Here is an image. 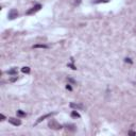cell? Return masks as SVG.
<instances>
[{
    "label": "cell",
    "instance_id": "8992f818",
    "mask_svg": "<svg viewBox=\"0 0 136 136\" xmlns=\"http://www.w3.org/2000/svg\"><path fill=\"white\" fill-rule=\"evenodd\" d=\"M65 128L67 129V130L71 131V132H75V131H76V127H75L74 124H66Z\"/></svg>",
    "mask_w": 136,
    "mask_h": 136
},
{
    "label": "cell",
    "instance_id": "5bb4252c",
    "mask_svg": "<svg viewBox=\"0 0 136 136\" xmlns=\"http://www.w3.org/2000/svg\"><path fill=\"white\" fill-rule=\"evenodd\" d=\"M66 88H67V89H69V90H71V89H72V87L70 86V84H68V85H67V86H66Z\"/></svg>",
    "mask_w": 136,
    "mask_h": 136
},
{
    "label": "cell",
    "instance_id": "52a82bcc",
    "mask_svg": "<svg viewBox=\"0 0 136 136\" xmlns=\"http://www.w3.org/2000/svg\"><path fill=\"white\" fill-rule=\"evenodd\" d=\"M71 116H72V117H76V118H80V117H81L80 114H79L77 111H72V112H71Z\"/></svg>",
    "mask_w": 136,
    "mask_h": 136
},
{
    "label": "cell",
    "instance_id": "277c9868",
    "mask_svg": "<svg viewBox=\"0 0 136 136\" xmlns=\"http://www.w3.org/2000/svg\"><path fill=\"white\" fill-rule=\"evenodd\" d=\"M9 122H10V123H12L13 125H16V127L21 124V121H20V119H18V118H13V117L9 118Z\"/></svg>",
    "mask_w": 136,
    "mask_h": 136
},
{
    "label": "cell",
    "instance_id": "8fae6325",
    "mask_svg": "<svg viewBox=\"0 0 136 136\" xmlns=\"http://www.w3.org/2000/svg\"><path fill=\"white\" fill-rule=\"evenodd\" d=\"M33 48H48V46H46V45H34Z\"/></svg>",
    "mask_w": 136,
    "mask_h": 136
},
{
    "label": "cell",
    "instance_id": "9a60e30c",
    "mask_svg": "<svg viewBox=\"0 0 136 136\" xmlns=\"http://www.w3.org/2000/svg\"><path fill=\"white\" fill-rule=\"evenodd\" d=\"M68 81H69V82H71V83H75V80H72L71 78H68Z\"/></svg>",
    "mask_w": 136,
    "mask_h": 136
},
{
    "label": "cell",
    "instance_id": "6da1fadb",
    "mask_svg": "<svg viewBox=\"0 0 136 136\" xmlns=\"http://www.w3.org/2000/svg\"><path fill=\"white\" fill-rule=\"evenodd\" d=\"M48 127L50 129H53V130H61V129L63 128V125L60 124L59 122H56L55 120H50L49 123H48Z\"/></svg>",
    "mask_w": 136,
    "mask_h": 136
},
{
    "label": "cell",
    "instance_id": "30bf717a",
    "mask_svg": "<svg viewBox=\"0 0 136 136\" xmlns=\"http://www.w3.org/2000/svg\"><path fill=\"white\" fill-rule=\"evenodd\" d=\"M70 106L71 107H76V109H83L82 105H80V104H75V103H71Z\"/></svg>",
    "mask_w": 136,
    "mask_h": 136
},
{
    "label": "cell",
    "instance_id": "4fadbf2b",
    "mask_svg": "<svg viewBox=\"0 0 136 136\" xmlns=\"http://www.w3.org/2000/svg\"><path fill=\"white\" fill-rule=\"evenodd\" d=\"M129 134H130V135H135V136H136V132H133V131H130V132H129Z\"/></svg>",
    "mask_w": 136,
    "mask_h": 136
},
{
    "label": "cell",
    "instance_id": "e0dca14e",
    "mask_svg": "<svg viewBox=\"0 0 136 136\" xmlns=\"http://www.w3.org/2000/svg\"><path fill=\"white\" fill-rule=\"evenodd\" d=\"M1 118H2L1 120H4V119H5V117H4V115H2V114H1Z\"/></svg>",
    "mask_w": 136,
    "mask_h": 136
},
{
    "label": "cell",
    "instance_id": "ba28073f",
    "mask_svg": "<svg viewBox=\"0 0 136 136\" xmlns=\"http://www.w3.org/2000/svg\"><path fill=\"white\" fill-rule=\"evenodd\" d=\"M8 72H9V75H17V68H13V69L9 70Z\"/></svg>",
    "mask_w": 136,
    "mask_h": 136
},
{
    "label": "cell",
    "instance_id": "7a4b0ae2",
    "mask_svg": "<svg viewBox=\"0 0 136 136\" xmlns=\"http://www.w3.org/2000/svg\"><path fill=\"white\" fill-rule=\"evenodd\" d=\"M40 9H41V5H40V4H36V5H34L33 8H31L30 10H28V11H27V15H31V14L36 13V12H38Z\"/></svg>",
    "mask_w": 136,
    "mask_h": 136
},
{
    "label": "cell",
    "instance_id": "2e32d148",
    "mask_svg": "<svg viewBox=\"0 0 136 136\" xmlns=\"http://www.w3.org/2000/svg\"><path fill=\"white\" fill-rule=\"evenodd\" d=\"M125 62H129V63H132V61L130 59H125Z\"/></svg>",
    "mask_w": 136,
    "mask_h": 136
},
{
    "label": "cell",
    "instance_id": "3957f363",
    "mask_svg": "<svg viewBox=\"0 0 136 136\" xmlns=\"http://www.w3.org/2000/svg\"><path fill=\"white\" fill-rule=\"evenodd\" d=\"M17 16H18V12H17V10L13 9V10H11V11L9 12V19L13 20V19H15Z\"/></svg>",
    "mask_w": 136,
    "mask_h": 136
},
{
    "label": "cell",
    "instance_id": "5b68a950",
    "mask_svg": "<svg viewBox=\"0 0 136 136\" xmlns=\"http://www.w3.org/2000/svg\"><path fill=\"white\" fill-rule=\"evenodd\" d=\"M52 115H53V114L51 113V114H47V115H44V116H41V117H39V118H38V119L36 120V122H35V124H38L39 122H41V121H43V120H45V119H46V118H48V117H51Z\"/></svg>",
    "mask_w": 136,
    "mask_h": 136
},
{
    "label": "cell",
    "instance_id": "9c48e42d",
    "mask_svg": "<svg viewBox=\"0 0 136 136\" xmlns=\"http://www.w3.org/2000/svg\"><path fill=\"white\" fill-rule=\"evenodd\" d=\"M21 71H23L24 74H29L30 72V68L29 67H23V68H21Z\"/></svg>",
    "mask_w": 136,
    "mask_h": 136
},
{
    "label": "cell",
    "instance_id": "7c38bea8",
    "mask_svg": "<svg viewBox=\"0 0 136 136\" xmlns=\"http://www.w3.org/2000/svg\"><path fill=\"white\" fill-rule=\"evenodd\" d=\"M17 114L19 116H26V113H24V112H21V111H17Z\"/></svg>",
    "mask_w": 136,
    "mask_h": 136
}]
</instances>
